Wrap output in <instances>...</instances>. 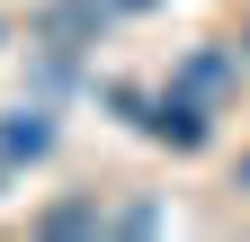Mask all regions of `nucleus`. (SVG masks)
Returning <instances> with one entry per match:
<instances>
[{"label":"nucleus","instance_id":"obj_1","mask_svg":"<svg viewBox=\"0 0 250 242\" xmlns=\"http://www.w3.org/2000/svg\"><path fill=\"white\" fill-rule=\"evenodd\" d=\"M54 144V117L45 108H9V126H0V162H36Z\"/></svg>","mask_w":250,"mask_h":242},{"label":"nucleus","instance_id":"obj_2","mask_svg":"<svg viewBox=\"0 0 250 242\" xmlns=\"http://www.w3.org/2000/svg\"><path fill=\"white\" fill-rule=\"evenodd\" d=\"M224 81H232V63H224V54H197V63H188V90H197V99H214Z\"/></svg>","mask_w":250,"mask_h":242},{"label":"nucleus","instance_id":"obj_3","mask_svg":"<svg viewBox=\"0 0 250 242\" xmlns=\"http://www.w3.org/2000/svg\"><path fill=\"white\" fill-rule=\"evenodd\" d=\"M45 233H99V206H54Z\"/></svg>","mask_w":250,"mask_h":242},{"label":"nucleus","instance_id":"obj_4","mask_svg":"<svg viewBox=\"0 0 250 242\" xmlns=\"http://www.w3.org/2000/svg\"><path fill=\"white\" fill-rule=\"evenodd\" d=\"M116 9H143V0H116Z\"/></svg>","mask_w":250,"mask_h":242},{"label":"nucleus","instance_id":"obj_5","mask_svg":"<svg viewBox=\"0 0 250 242\" xmlns=\"http://www.w3.org/2000/svg\"><path fill=\"white\" fill-rule=\"evenodd\" d=\"M241 179H250V162H241Z\"/></svg>","mask_w":250,"mask_h":242}]
</instances>
